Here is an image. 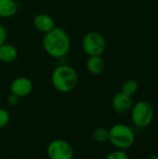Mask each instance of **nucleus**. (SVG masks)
Segmentation results:
<instances>
[{
    "label": "nucleus",
    "mask_w": 158,
    "mask_h": 159,
    "mask_svg": "<svg viewBox=\"0 0 158 159\" xmlns=\"http://www.w3.org/2000/svg\"><path fill=\"white\" fill-rule=\"evenodd\" d=\"M47 155L49 159H72L74 149L64 140H54L47 147Z\"/></svg>",
    "instance_id": "nucleus-6"
},
{
    "label": "nucleus",
    "mask_w": 158,
    "mask_h": 159,
    "mask_svg": "<svg viewBox=\"0 0 158 159\" xmlns=\"http://www.w3.org/2000/svg\"><path fill=\"white\" fill-rule=\"evenodd\" d=\"M34 26L38 32H41L44 34L50 32L52 29L56 27L55 20H53V18L45 13L38 14L34 17Z\"/></svg>",
    "instance_id": "nucleus-9"
},
{
    "label": "nucleus",
    "mask_w": 158,
    "mask_h": 159,
    "mask_svg": "<svg viewBox=\"0 0 158 159\" xmlns=\"http://www.w3.org/2000/svg\"><path fill=\"white\" fill-rule=\"evenodd\" d=\"M148 159H158V155H153V156H151Z\"/></svg>",
    "instance_id": "nucleus-19"
},
{
    "label": "nucleus",
    "mask_w": 158,
    "mask_h": 159,
    "mask_svg": "<svg viewBox=\"0 0 158 159\" xmlns=\"http://www.w3.org/2000/svg\"><path fill=\"white\" fill-rule=\"evenodd\" d=\"M18 58V49L11 44L5 43L0 46V61L6 63L13 62Z\"/></svg>",
    "instance_id": "nucleus-10"
},
{
    "label": "nucleus",
    "mask_w": 158,
    "mask_h": 159,
    "mask_svg": "<svg viewBox=\"0 0 158 159\" xmlns=\"http://www.w3.org/2000/svg\"><path fill=\"white\" fill-rule=\"evenodd\" d=\"M131 120L138 128H145L154 120L155 112L153 106L146 101H140L131 108Z\"/></svg>",
    "instance_id": "nucleus-4"
},
{
    "label": "nucleus",
    "mask_w": 158,
    "mask_h": 159,
    "mask_svg": "<svg viewBox=\"0 0 158 159\" xmlns=\"http://www.w3.org/2000/svg\"><path fill=\"white\" fill-rule=\"evenodd\" d=\"M133 106L132 99L130 96L124 94L123 92H117L112 99V107L115 112L118 114H125L131 110Z\"/></svg>",
    "instance_id": "nucleus-8"
},
{
    "label": "nucleus",
    "mask_w": 158,
    "mask_h": 159,
    "mask_svg": "<svg viewBox=\"0 0 158 159\" xmlns=\"http://www.w3.org/2000/svg\"><path fill=\"white\" fill-rule=\"evenodd\" d=\"M135 133L133 129L125 124L118 123L109 129L110 143L119 150L130 148L135 142Z\"/></svg>",
    "instance_id": "nucleus-3"
},
{
    "label": "nucleus",
    "mask_w": 158,
    "mask_h": 159,
    "mask_svg": "<svg viewBox=\"0 0 158 159\" xmlns=\"http://www.w3.org/2000/svg\"><path fill=\"white\" fill-rule=\"evenodd\" d=\"M19 100H20V98H19L18 96H16V95H14V94L11 93V94L7 97V103H8L9 105L15 106V105H17V104L19 103Z\"/></svg>",
    "instance_id": "nucleus-18"
},
{
    "label": "nucleus",
    "mask_w": 158,
    "mask_h": 159,
    "mask_svg": "<svg viewBox=\"0 0 158 159\" xmlns=\"http://www.w3.org/2000/svg\"><path fill=\"white\" fill-rule=\"evenodd\" d=\"M9 119L10 116L8 112L4 108H0V129L7 126V124L9 123Z\"/></svg>",
    "instance_id": "nucleus-16"
},
{
    "label": "nucleus",
    "mask_w": 158,
    "mask_h": 159,
    "mask_svg": "<svg viewBox=\"0 0 158 159\" xmlns=\"http://www.w3.org/2000/svg\"><path fill=\"white\" fill-rule=\"evenodd\" d=\"M87 69L92 75H100L105 69V61L102 56H89L87 61Z\"/></svg>",
    "instance_id": "nucleus-11"
},
{
    "label": "nucleus",
    "mask_w": 158,
    "mask_h": 159,
    "mask_svg": "<svg viewBox=\"0 0 158 159\" xmlns=\"http://www.w3.org/2000/svg\"><path fill=\"white\" fill-rule=\"evenodd\" d=\"M139 89V83L136 79L133 78H129L127 79L121 88V92H123L124 94L128 95V96H133Z\"/></svg>",
    "instance_id": "nucleus-13"
},
{
    "label": "nucleus",
    "mask_w": 158,
    "mask_h": 159,
    "mask_svg": "<svg viewBox=\"0 0 158 159\" xmlns=\"http://www.w3.org/2000/svg\"><path fill=\"white\" fill-rule=\"evenodd\" d=\"M72 159H78V158H74V157H73V158H72Z\"/></svg>",
    "instance_id": "nucleus-20"
},
{
    "label": "nucleus",
    "mask_w": 158,
    "mask_h": 159,
    "mask_svg": "<svg viewBox=\"0 0 158 159\" xmlns=\"http://www.w3.org/2000/svg\"><path fill=\"white\" fill-rule=\"evenodd\" d=\"M43 47L50 57L61 59L66 56L70 50V36L64 29L55 27L50 32L45 34L43 37Z\"/></svg>",
    "instance_id": "nucleus-1"
},
{
    "label": "nucleus",
    "mask_w": 158,
    "mask_h": 159,
    "mask_svg": "<svg viewBox=\"0 0 158 159\" xmlns=\"http://www.w3.org/2000/svg\"><path fill=\"white\" fill-rule=\"evenodd\" d=\"M33 90V83L32 81L23 76H20L15 78L10 84V91L12 94L20 97L28 96Z\"/></svg>",
    "instance_id": "nucleus-7"
},
{
    "label": "nucleus",
    "mask_w": 158,
    "mask_h": 159,
    "mask_svg": "<svg viewBox=\"0 0 158 159\" xmlns=\"http://www.w3.org/2000/svg\"><path fill=\"white\" fill-rule=\"evenodd\" d=\"M105 159H129V156L127 155V153H125L124 150H115L111 152L110 154L107 155V157Z\"/></svg>",
    "instance_id": "nucleus-15"
},
{
    "label": "nucleus",
    "mask_w": 158,
    "mask_h": 159,
    "mask_svg": "<svg viewBox=\"0 0 158 159\" xmlns=\"http://www.w3.org/2000/svg\"><path fill=\"white\" fill-rule=\"evenodd\" d=\"M78 75L76 71L69 65H59L51 75V83L54 89L60 92L72 91L77 85Z\"/></svg>",
    "instance_id": "nucleus-2"
},
{
    "label": "nucleus",
    "mask_w": 158,
    "mask_h": 159,
    "mask_svg": "<svg viewBox=\"0 0 158 159\" xmlns=\"http://www.w3.org/2000/svg\"><path fill=\"white\" fill-rule=\"evenodd\" d=\"M7 36V33L6 28L2 24H0V46L6 43Z\"/></svg>",
    "instance_id": "nucleus-17"
},
{
    "label": "nucleus",
    "mask_w": 158,
    "mask_h": 159,
    "mask_svg": "<svg viewBox=\"0 0 158 159\" xmlns=\"http://www.w3.org/2000/svg\"><path fill=\"white\" fill-rule=\"evenodd\" d=\"M92 137L97 143H105L109 141V129L104 127H99L94 129Z\"/></svg>",
    "instance_id": "nucleus-14"
},
{
    "label": "nucleus",
    "mask_w": 158,
    "mask_h": 159,
    "mask_svg": "<svg viewBox=\"0 0 158 159\" xmlns=\"http://www.w3.org/2000/svg\"><path fill=\"white\" fill-rule=\"evenodd\" d=\"M19 6L15 0H0V18H11L18 12Z\"/></svg>",
    "instance_id": "nucleus-12"
},
{
    "label": "nucleus",
    "mask_w": 158,
    "mask_h": 159,
    "mask_svg": "<svg viewBox=\"0 0 158 159\" xmlns=\"http://www.w3.org/2000/svg\"><path fill=\"white\" fill-rule=\"evenodd\" d=\"M82 48L87 55L102 56L106 49L105 37L98 32H88L82 40Z\"/></svg>",
    "instance_id": "nucleus-5"
}]
</instances>
